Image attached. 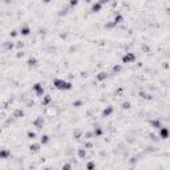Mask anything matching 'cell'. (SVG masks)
I'll return each instance as SVG.
<instances>
[{
    "mask_svg": "<svg viewBox=\"0 0 170 170\" xmlns=\"http://www.w3.org/2000/svg\"><path fill=\"white\" fill-rule=\"evenodd\" d=\"M53 88L60 92H68V90H72L73 89V83L70 81L65 80V78H61V77H55L53 78Z\"/></svg>",
    "mask_w": 170,
    "mask_h": 170,
    "instance_id": "6da1fadb",
    "label": "cell"
},
{
    "mask_svg": "<svg viewBox=\"0 0 170 170\" xmlns=\"http://www.w3.org/2000/svg\"><path fill=\"white\" fill-rule=\"evenodd\" d=\"M137 60H138V57H137V55H136L134 52H125L122 56H121V63L126 64V65L136 63Z\"/></svg>",
    "mask_w": 170,
    "mask_h": 170,
    "instance_id": "7a4b0ae2",
    "label": "cell"
},
{
    "mask_svg": "<svg viewBox=\"0 0 170 170\" xmlns=\"http://www.w3.org/2000/svg\"><path fill=\"white\" fill-rule=\"evenodd\" d=\"M32 92L35 93V96H37V97H42V96L45 95V88L42 83H35L32 85Z\"/></svg>",
    "mask_w": 170,
    "mask_h": 170,
    "instance_id": "3957f363",
    "label": "cell"
},
{
    "mask_svg": "<svg viewBox=\"0 0 170 170\" xmlns=\"http://www.w3.org/2000/svg\"><path fill=\"white\" fill-rule=\"evenodd\" d=\"M1 48L3 52H11L12 49L16 48V42H12L10 40H1Z\"/></svg>",
    "mask_w": 170,
    "mask_h": 170,
    "instance_id": "277c9868",
    "label": "cell"
},
{
    "mask_svg": "<svg viewBox=\"0 0 170 170\" xmlns=\"http://www.w3.org/2000/svg\"><path fill=\"white\" fill-rule=\"evenodd\" d=\"M158 137H160L161 140H168L170 137V128L162 125L158 129Z\"/></svg>",
    "mask_w": 170,
    "mask_h": 170,
    "instance_id": "5b68a950",
    "label": "cell"
},
{
    "mask_svg": "<svg viewBox=\"0 0 170 170\" xmlns=\"http://www.w3.org/2000/svg\"><path fill=\"white\" fill-rule=\"evenodd\" d=\"M27 67L28 69H33V68H37L39 67V60L36 56H32L31 55L27 59Z\"/></svg>",
    "mask_w": 170,
    "mask_h": 170,
    "instance_id": "8992f818",
    "label": "cell"
},
{
    "mask_svg": "<svg viewBox=\"0 0 170 170\" xmlns=\"http://www.w3.org/2000/svg\"><path fill=\"white\" fill-rule=\"evenodd\" d=\"M44 124H45V120H44V117H42V116H39V117H36L35 120L32 121V125L35 126L37 130H42Z\"/></svg>",
    "mask_w": 170,
    "mask_h": 170,
    "instance_id": "52a82bcc",
    "label": "cell"
},
{
    "mask_svg": "<svg viewBox=\"0 0 170 170\" xmlns=\"http://www.w3.org/2000/svg\"><path fill=\"white\" fill-rule=\"evenodd\" d=\"M12 117L15 120H20V118L25 117V110L23 108H16V109L12 110Z\"/></svg>",
    "mask_w": 170,
    "mask_h": 170,
    "instance_id": "ba28073f",
    "label": "cell"
},
{
    "mask_svg": "<svg viewBox=\"0 0 170 170\" xmlns=\"http://www.w3.org/2000/svg\"><path fill=\"white\" fill-rule=\"evenodd\" d=\"M114 113V108H113L112 105H108L103 109V112H101V118H108L110 117V116Z\"/></svg>",
    "mask_w": 170,
    "mask_h": 170,
    "instance_id": "9c48e42d",
    "label": "cell"
},
{
    "mask_svg": "<svg viewBox=\"0 0 170 170\" xmlns=\"http://www.w3.org/2000/svg\"><path fill=\"white\" fill-rule=\"evenodd\" d=\"M108 78H109V73L105 72V70H100V72L96 75V81H97V83H104Z\"/></svg>",
    "mask_w": 170,
    "mask_h": 170,
    "instance_id": "30bf717a",
    "label": "cell"
},
{
    "mask_svg": "<svg viewBox=\"0 0 170 170\" xmlns=\"http://www.w3.org/2000/svg\"><path fill=\"white\" fill-rule=\"evenodd\" d=\"M53 104V96L52 95H44L41 97V105L42 106H49Z\"/></svg>",
    "mask_w": 170,
    "mask_h": 170,
    "instance_id": "8fae6325",
    "label": "cell"
},
{
    "mask_svg": "<svg viewBox=\"0 0 170 170\" xmlns=\"http://www.w3.org/2000/svg\"><path fill=\"white\" fill-rule=\"evenodd\" d=\"M103 7L104 5L97 0V1H95L90 5V13H100L101 11H103Z\"/></svg>",
    "mask_w": 170,
    "mask_h": 170,
    "instance_id": "7c38bea8",
    "label": "cell"
},
{
    "mask_svg": "<svg viewBox=\"0 0 170 170\" xmlns=\"http://www.w3.org/2000/svg\"><path fill=\"white\" fill-rule=\"evenodd\" d=\"M19 31H20V36H23V37H28L31 35V32H32V29H31V27L28 24H23Z\"/></svg>",
    "mask_w": 170,
    "mask_h": 170,
    "instance_id": "4fadbf2b",
    "label": "cell"
},
{
    "mask_svg": "<svg viewBox=\"0 0 170 170\" xmlns=\"http://www.w3.org/2000/svg\"><path fill=\"white\" fill-rule=\"evenodd\" d=\"M149 124H150V126H152L153 129L158 130L161 126H162V120H161L160 117H155V118H153V120H150Z\"/></svg>",
    "mask_w": 170,
    "mask_h": 170,
    "instance_id": "5bb4252c",
    "label": "cell"
},
{
    "mask_svg": "<svg viewBox=\"0 0 170 170\" xmlns=\"http://www.w3.org/2000/svg\"><path fill=\"white\" fill-rule=\"evenodd\" d=\"M11 149H5V148H1L0 150V160L1 161H5L8 160V158H11Z\"/></svg>",
    "mask_w": 170,
    "mask_h": 170,
    "instance_id": "9a60e30c",
    "label": "cell"
},
{
    "mask_svg": "<svg viewBox=\"0 0 170 170\" xmlns=\"http://www.w3.org/2000/svg\"><path fill=\"white\" fill-rule=\"evenodd\" d=\"M138 97H140V98H142V100H145V101H152V100H153V96L150 95V93L145 92V90H144V89L138 90Z\"/></svg>",
    "mask_w": 170,
    "mask_h": 170,
    "instance_id": "2e32d148",
    "label": "cell"
},
{
    "mask_svg": "<svg viewBox=\"0 0 170 170\" xmlns=\"http://www.w3.org/2000/svg\"><path fill=\"white\" fill-rule=\"evenodd\" d=\"M113 20L120 25V24H122V23L125 21V16H124L121 12H114V18H113Z\"/></svg>",
    "mask_w": 170,
    "mask_h": 170,
    "instance_id": "e0dca14e",
    "label": "cell"
},
{
    "mask_svg": "<svg viewBox=\"0 0 170 170\" xmlns=\"http://www.w3.org/2000/svg\"><path fill=\"white\" fill-rule=\"evenodd\" d=\"M124 70V67L121 64H113L112 65V75H120Z\"/></svg>",
    "mask_w": 170,
    "mask_h": 170,
    "instance_id": "ac0fdd59",
    "label": "cell"
},
{
    "mask_svg": "<svg viewBox=\"0 0 170 170\" xmlns=\"http://www.w3.org/2000/svg\"><path fill=\"white\" fill-rule=\"evenodd\" d=\"M118 27V24L116 23L114 20H110V21H106L105 24H104V28L108 31H112V29H114V28H117Z\"/></svg>",
    "mask_w": 170,
    "mask_h": 170,
    "instance_id": "d6986e66",
    "label": "cell"
},
{
    "mask_svg": "<svg viewBox=\"0 0 170 170\" xmlns=\"http://www.w3.org/2000/svg\"><path fill=\"white\" fill-rule=\"evenodd\" d=\"M40 148H41V144L40 142H33L29 145V152L31 153H39L40 152Z\"/></svg>",
    "mask_w": 170,
    "mask_h": 170,
    "instance_id": "ffe728a7",
    "label": "cell"
},
{
    "mask_svg": "<svg viewBox=\"0 0 170 170\" xmlns=\"http://www.w3.org/2000/svg\"><path fill=\"white\" fill-rule=\"evenodd\" d=\"M76 153H77V157L80 158V160H85V158H86V154H88L86 148H78Z\"/></svg>",
    "mask_w": 170,
    "mask_h": 170,
    "instance_id": "44dd1931",
    "label": "cell"
},
{
    "mask_svg": "<svg viewBox=\"0 0 170 170\" xmlns=\"http://www.w3.org/2000/svg\"><path fill=\"white\" fill-rule=\"evenodd\" d=\"M70 10H72V8H70L69 5H67V7H63V8H61V10L57 12V15L60 16V18H63V16H67L68 13L70 12Z\"/></svg>",
    "mask_w": 170,
    "mask_h": 170,
    "instance_id": "7402d4cb",
    "label": "cell"
},
{
    "mask_svg": "<svg viewBox=\"0 0 170 170\" xmlns=\"http://www.w3.org/2000/svg\"><path fill=\"white\" fill-rule=\"evenodd\" d=\"M93 133H95V138L103 137V136H104V129L101 126H96L95 129H93Z\"/></svg>",
    "mask_w": 170,
    "mask_h": 170,
    "instance_id": "603a6c76",
    "label": "cell"
},
{
    "mask_svg": "<svg viewBox=\"0 0 170 170\" xmlns=\"http://www.w3.org/2000/svg\"><path fill=\"white\" fill-rule=\"evenodd\" d=\"M51 142V137L48 134H41L40 136V144L41 145H48Z\"/></svg>",
    "mask_w": 170,
    "mask_h": 170,
    "instance_id": "cb8c5ba5",
    "label": "cell"
},
{
    "mask_svg": "<svg viewBox=\"0 0 170 170\" xmlns=\"http://www.w3.org/2000/svg\"><path fill=\"white\" fill-rule=\"evenodd\" d=\"M36 137H37V133L36 132H33L32 129H29V130H27V138L28 140H36Z\"/></svg>",
    "mask_w": 170,
    "mask_h": 170,
    "instance_id": "d4e9b609",
    "label": "cell"
},
{
    "mask_svg": "<svg viewBox=\"0 0 170 170\" xmlns=\"http://www.w3.org/2000/svg\"><path fill=\"white\" fill-rule=\"evenodd\" d=\"M83 138H85V140H92V138H95V133H93V130H86V132H84Z\"/></svg>",
    "mask_w": 170,
    "mask_h": 170,
    "instance_id": "484cf974",
    "label": "cell"
},
{
    "mask_svg": "<svg viewBox=\"0 0 170 170\" xmlns=\"http://www.w3.org/2000/svg\"><path fill=\"white\" fill-rule=\"evenodd\" d=\"M141 49H142L144 53H149L150 51H152V48H150L149 44H146V42H142V44H141Z\"/></svg>",
    "mask_w": 170,
    "mask_h": 170,
    "instance_id": "4316f807",
    "label": "cell"
},
{
    "mask_svg": "<svg viewBox=\"0 0 170 170\" xmlns=\"http://www.w3.org/2000/svg\"><path fill=\"white\" fill-rule=\"evenodd\" d=\"M130 108H132V103H130V101H124V103L121 104V109L122 110H129Z\"/></svg>",
    "mask_w": 170,
    "mask_h": 170,
    "instance_id": "83f0119b",
    "label": "cell"
},
{
    "mask_svg": "<svg viewBox=\"0 0 170 170\" xmlns=\"http://www.w3.org/2000/svg\"><path fill=\"white\" fill-rule=\"evenodd\" d=\"M78 3H80V0H68V5H69L70 8H76L78 5Z\"/></svg>",
    "mask_w": 170,
    "mask_h": 170,
    "instance_id": "f1b7e54d",
    "label": "cell"
},
{
    "mask_svg": "<svg viewBox=\"0 0 170 170\" xmlns=\"http://www.w3.org/2000/svg\"><path fill=\"white\" fill-rule=\"evenodd\" d=\"M20 35V31H16V29H12V31H10V33H8V36L10 37H18V36Z\"/></svg>",
    "mask_w": 170,
    "mask_h": 170,
    "instance_id": "f546056e",
    "label": "cell"
},
{
    "mask_svg": "<svg viewBox=\"0 0 170 170\" xmlns=\"http://www.w3.org/2000/svg\"><path fill=\"white\" fill-rule=\"evenodd\" d=\"M96 166H97V165H96L95 161H89V162L86 163V166H85V168H86L88 170H92V169H96Z\"/></svg>",
    "mask_w": 170,
    "mask_h": 170,
    "instance_id": "4dcf8cb0",
    "label": "cell"
},
{
    "mask_svg": "<svg viewBox=\"0 0 170 170\" xmlns=\"http://www.w3.org/2000/svg\"><path fill=\"white\" fill-rule=\"evenodd\" d=\"M84 105V101L83 100H75L73 101V104H72V106H75V108H80V106H83Z\"/></svg>",
    "mask_w": 170,
    "mask_h": 170,
    "instance_id": "1f68e13d",
    "label": "cell"
},
{
    "mask_svg": "<svg viewBox=\"0 0 170 170\" xmlns=\"http://www.w3.org/2000/svg\"><path fill=\"white\" fill-rule=\"evenodd\" d=\"M25 47V41H16V49L23 51V48Z\"/></svg>",
    "mask_w": 170,
    "mask_h": 170,
    "instance_id": "d6a6232c",
    "label": "cell"
},
{
    "mask_svg": "<svg viewBox=\"0 0 170 170\" xmlns=\"http://www.w3.org/2000/svg\"><path fill=\"white\" fill-rule=\"evenodd\" d=\"M24 56H25V52H24V51H18V52H16V55H15V59L20 60V59H23Z\"/></svg>",
    "mask_w": 170,
    "mask_h": 170,
    "instance_id": "836d02e7",
    "label": "cell"
},
{
    "mask_svg": "<svg viewBox=\"0 0 170 170\" xmlns=\"http://www.w3.org/2000/svg\"><path fill=\"white\" fill-rule=\"evenodd\" d=\"M84 148L92 149V148H93V142H90V141H88V142H84Z\"/></svg>",
    "mask_w": 170,
    "mask_h": 170,
    "instance_id": "e575fe53",
    "label": "cell"
},
{
    "mask_svg": "<svg viewBox=\"0 0 170 170\" xmlns=\"http://www.w3.org/2000/svg\"><path fill=\"white\" fill-rule=\"evenodd\" d=\"M61 168H63L64 170H69V169H72V163H64Z\"/></svg>",
    "mask_w": 170,
    "mask_h": 170,
    "instance_id": "d590c367",
    "label": "cell"
},
{
    "mask_svg": "<svg viewBox=\"0 0 170 170\" xmlns=\"http://www.w3.org/2000/svg\"><path fill=\"white\" fill-rule=\"evenodd\" d=\"M98 1H100L103 5H106L108 3H110V1H112V0H98Z\"/></svg>",
    "mask_w": 170,
    "mask_h": 170,
    "instance_id": "8d00e7d4",
    "label": "cell"
},
{
    "mask_svg": "<svg viewBox=\"0 0 170 170\" xmlns=\"http://www.w3.org/2000/svg\"><path fill=\"white\" fill-rule=\"evenodd\" d=\"M162 68H163V69H169V68H170L169 63H163V64H162Z\"/></svg>",
    "mask_w": 170,
    "mask_h": 170,
    "instance_id": "74e56055",
    "label": "cell"
},
{
    "mask_svg": "<svg viewBox=\"0 0 170 170\" xmlns=\"http://www.w3.org/2000/svg\"><path fill=\"white\" fill-rule=\"evenodd\" d=\"M41 1H42V3H44V4H49V3H51V1H52V0H41Z\"/></svg>",
    "mask_w": 170,
    "mask_h": 170,
    "instance_id": "f35d334b",
    "label": "cell"
},
{
    "mask_svg": "<svg viewBox=\"0 0 170 170\" xmlns=\"http://www.w3.org/2000/svg\"><path fill=\"white\" fill-rule=\"evenodd\" d=\"M85 3H92V0H84Z\"/></svg>",
    "mask_w": 170,
    "mask_h": 170,
    "instance_id": "ab89813d",
    "label": "cell"
},
{
    "mask_svg": "<svg viewBox=\"0 0 170 170\" xmlns=\"http://www.w3.org/2000/svg\"><path fill=\"white\" fill-rule=\"evenodd\" d=\"M169 1H170V0H169Z\"/></svg>",
    "mask_w": 170,
    "mask_h": 170,
    "instance_id": "60d3db41",
    "label": "cell"
}]
</instances>
